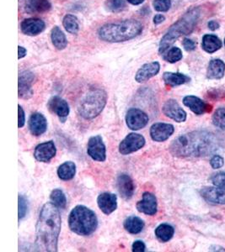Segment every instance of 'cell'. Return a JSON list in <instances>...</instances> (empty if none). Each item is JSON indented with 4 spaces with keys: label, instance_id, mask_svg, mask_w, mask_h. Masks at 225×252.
Masks as SVG:
<instances>
[{
    "label": "cell",
    "instance_id": "cell-3",
    "mask_svg": "<svg viewBox=\"0 0 225 252\" xmlns=\"http://www.w3.org/2000/svg\"><path fill=\"white\" fill-rule=\"evenodd\" d=\"M143 29V25L138 20H127L101 26L98 30V36L106 42L118 43L137 37Z\"/></svg>",
    "mask_w": 225,
    "mask_h": 252
},
{
    "label": "cell",
    "instance_id": "cell-19",
    "mask_svg": "<svg viewBox=\"0 0 225 252\" xmlns=\"http://www.w3.org/2000/svg\"><path fill=\"white\" fill-rule=\"evenodd\" d=\"M157 198L151 192H145L143 199L137 204L138 211L147 215H154L157 213Z\"/></svg>",
    "mask_w": 225,
    "mask_h": 252
},
{
    "label": "cell",
    "instance_id": "cell-23",
    "mask_svg": "<svg viewBox=\"0 0 225 252\" xmlns=\"http://www.w3.org/2000/svg\"><path fill=\"white\" fill-rule=\"evenodd\" d=\"M51 9L52 4L48 0H26V10L30 14H42Z\"/></svg>",
    "mask_w": 225,
    "mask_h": 252
},
{
    "label": "cell",
    "instance_id": "cell-32",
    "mask_svg": "<svg viewBox=\"0 0 225 252\" xmlns=\"http://www.w3.org/2000/svg\"><path fill=\"white\" fill-rule=\"evenodd\" d=\"M162 55H163V59L170 63H177V62L182 60V58H183L182 50L178 48V47H176V46H172V47L168 49L167 51L164 52Z\"/></svg>",
    "mask_w": 225,
    "mask_h": 252
},
{
    "label": "cell",
    "instance_id": "cell-5",
    "mask_svg": "<svg viewBox=\"0 0 225 252\" xmlns=\"http://www.w3.org/2000/svg\"><path fill=\"white\" fill-rule=\"evenodd\" d=\"M69 225L75 234L88 236L92 235L97 229L98 220L91 209L83 205H78L70 212Z\"/></svg>",
    "mask_w": 225,
    "mask_h": 252
},
{
    "label": "cell",
    "instance_id": "cell-8",
    "mask_svg": "<svg viewBox=\"0 0 225 252\" xmlns=\"http://www.w3.org/2000/svg\"><path fill=\"white\" fill-rule=\"evenodd\" d=\"M149 116L141 109H130L126 115V123L129 129L132 130H139L145 128L149 123Z\"/></svg>",
    "mask_w": 225,
    "mask_h": 252
},
{
    "label": "cell",
    "instance_id": "cell-17",
    "mask_svg": "<svg viewBox=\"0 0 225 252\" xmlns=\"http://www.w3.org/2000/svg\"><path fill=\"white\" fill-rule=\"evenodd\" d=\"M47 107L53 114L58 115L63 122H64L66 118L70 115L69 104L66 101L58 96L51 97V99L47 103Z\"/></svg>",
    "mask_w": 225,
    "mask_h": 252
},
{
    "label": "cell",
    "instance_id": "cell-37",
    "mask_svg": "<svg viewBox=\"0 0 225 252\" xmlns=\"http://www.w3.org/2000/svg\"><path fill=\"white\" fill-rule=\"evenodd\" d=\"M28 210V203L25 196L19 195V220H22Z\"/></svg>",
    "mask_w": 225,
    "mask_h": 252
},
{
    "label": "cell",
    "instance_id": "cell-46",
    "mask_svg": "<svg viewBox=\"0 0 225 252\" xmlns=\"http://www.w3.org/2000/svg\"><path fill=\"white\" fill-rule=\"evenodd\" d=\"M127 1L133 5H139L145 2V0H127Z\"/></svg>",
    "mask_w": 225,
    "mask_h": 252
},
{
    "label": "cell",
    "instance_id": "cell-45",
    "mask_svg": "<svg viewBox=\"0 0 225 252\" xmlns=\"http://www.w3.org/2000/svg\"><path fill=\"white\" fill-rule=\"evenodd\" d=\"M18 50H19V57L18 58L19 59H21V58H25L26 56V53H27V51H26V49L23 46H18Z\"/></svg>",
    "mask_w": 225,
    "mask_h": 252
},
{
    "label": "cell",
    "instance_id": "cell-13",
    "mask_svg": "<svg viewBox=\"0 0 225 252\" xmlns=\"http://www.w3.org/2000/svg\"><path fill=\"white\" fill-rule=\"evenodd\" d=\"M55 144L52 141L40 144L36 147L34 157L40 162H49L56 156Z\"/></svg>",
    "mask_w": 225,
    "mask_h": 252
},
{
    "label": "cell",
    "instance_id": "cell-12",
    "mask_svg": "<svg viewBox=\"0 0 225 252\" xmlns=\"http://www.w3.org/2000/svg\"><path fill=\"white\" fill-rule=\"evenodd\" d=\"M34 74L30 71H25L19 76V97L29 99L33 95L32 83L34 82Z\"/></svg>",
    "mask_w": 225,
    "mask_h": 252
},
{
    "label": "cell",
    "instance_id": "cell-15",
    "mask_svg": "<svg viewBox=\"0 0 225 252\" xmlns=\"http://www.w3.org/2000/svg\"><path fill=\"white\" fill-rule=\"evenodd\" d=\"M46 28L43 20L37 18H30L24 20L20 24V29L24 34L30 36H36L40 34Z\"/></svg>",
    "mask_w": 225,
    "mask_h": 252
},
{
    "label": "cell",
    "instance_id": "cell-30",
    "mask_svg": "<svg viewBox=\"0 0 225 252\" xmlns=\"http://www.w3.org/2000/svg\"><path fill=\"white\" fill-rule=\"evenodd\" d=\"M175 229L169 223H161L155 229L157 239L161 242H167L173 237Z\"/></svg>",
    "mask_w": 225,
    "mask_h": 252
},
{
    "label": "cell",
    "instance_id": "cell-33",
    "mask_svg": "<svg viewBox=\"0 0 225 252\" xmlns=\"http://www.w3.org/2000/svg\"><path fill=\"white\" fill-rule=\"evenodd\" d=\"M50 199L52 201V204H55L56 206L59 209H65L67 205L66 196L61 189H54L50 195Z\"/></svg>",
    "mask_w": 225,
    "mask_h": 252
},
{
    "label": "cell",
    "instance_id": "cell-22",
    "mask_svg": "<svg viewBox=\"0 0 225 252\" xmlns=\"http://www.w3.org/2000/svg\"><path fill=\"white\" fill-rule=\"evenodd\" d=\"M183 103L185 106L188 107L191 111L193 112L194 114L197 115H203L205 112L208 111V108H210L201 98L192 95L186 96L183 98Z\"/></svg>",
    "mask_w": 225,
    "mask_h": 252
},
{
    "label": "cell",
    "instance_id": "cell-39",
    "mask_svg": "<svg viewBox=\"0 0 225 252\" xmlns=\"http://www.w3.org/2000/svg\"><path fill=\"white\" fill-rule=\"evenodd\" d=\"M225 164V160L222 157L219 155H215L210 160V165L214 169H219L221 168Z\"/></svg>",
    "mask_w": 225,
    "mask_h": 252
},
{
    "label": "cell",
    "instance_id": "cell-11",
    "mask_svg": "<svg viewBox=\"0 0 225 252\" xmlns=\"http://www.w3.org/2000/svg\"><path fill=\"white\" fill-rule=\"evenodd\" d=\"M175 128L172 125L166 123H155L150 128V136L157 142H163L173 135Z\"/></svg>",
    "mask_w": 225,
    "mask_h": 252
},
{
    "label": "cell",
    "instance_id": "cell-4",
    "mask_svg": "<svg viewBox=\"0 0 225 252\" xmlns=\"http://www.w3.org/2000/svg\"><path fill=\"white\" fill-rule=\"evenodd\" d=\"M201 10L198 7H195L189 9L179 20H177L160 40L159 46V54L162 55L166 52L181 36L190 34L193 32L194 28L196 27L199 20Z\"/></svg>",
    "mask_w": 225,
    "mask_h": 252
},
{
    "label": "cell",
    "instance_id": "cell-35",
    "mask_svg": "<svg viewBox=\"0 0 225 252\" xmlns=\"http://www.w3.org/2000/svg\"><path fill=\"white\" fill-rule=\"evenodd\" d=\"M213 123L218 128L225 129V108L217 109L213 116Z\"/></svg>",
    "mask_w": 225,
    "mask_h": 252
},
{
    "label": "cell",
    "instance_id": "cell-2",
    "mask_svg": "<svg viewBox=\"0 0 225 252\" xmlns=\"http://www.w3.org/2000/svg\"><path fill=\"white\" fill-rule=\"evenodd\" d=\"M61 215L58 207L52 203L45 204L40 210L37 224L36 247L39 252H58L61 231Z\"/></svg>",
    "mask_w": 225,
    "mask_h": 252
},
{
    "label": "cell",
    "instance_id": "cell-31",
    "mask_svg": "<svg viewBox=\"0 0 225 252\" xmlns=\"http://www.w3.org/2000/svg\"><path fill=\"white\" fill-rule=\"evenodd\" d=\"M63 26L66 32L70 34H75L79 31V25H78V19L73 15H66L63 20Z\"/></svg>",
    "mask_w": 225,
    "mask_h": 252
},
{
    "label": "cell",
    "instance_id": "cell-25",
    "mask_svg": "<svg viewBox=\"0 0 225 252\" xmlns=\"http://www.w3.org/2000/svg\"><path fill=\"white\" fill-rule=\"evenodd\" d=\"M163 79L165 81V84L168 86L176 87L185 84L190 82V78L185 74L179 73V72H165L163 75Z\"/></svg>",
    "mask_w": 225,
    "mask_h": 252
},
{
    "label": "cell",
    "instance_id": "cell-42",
    "mask_svg": "<svg viewBox=\"0 0 225 252\" xmlns=\"http://www.w3.org/2000/svg\"><path fill=\"white\" fill-rule=\"evenodd\" d=\"M18 110H19V128H22L26 123V117H25V112H24L22 107L19 105L18 106Z\"/></svg>",
    "mask_w": 225,
    "mask_h": 252
},
{
    "label": "cell",
    "instance_id": "cell-10",
    "mask_svg": "<svg viewBox=\"0 0 225 252\" xmlns=\"http://www.w3.org/2000/svg\"><path fill=\"white\" fill-rule=\"evenodd\" d=\"M162 110L165 116L178 123L184 122L187 120V113L175 99L166 101L162 108Z\"/></svg>",
    "mask_w": 225,
    "mask_h": 252
},
{
    "label": "cell",
    "instance_id": "cell-34",
    "mask_svg": "<svg viewBox=\"0 0 225 252\" xmlns=\"http://www.w3.org/2000/svg\"><path fill=\"white\" fill-rule=\"evenodd\" d=\"M105 7L109 12L119 13L126 9L127 4L125 0H107L105 3Z\"/></svg>",
    "mask_w": 225,
    "mask_h": 252
},
{
    "label": "cell",
    "instance_id": "cell-36",
    "mask_svg": "<svg viewBox=\"0 0 225 252\" xmlns=\"http://www.w3.org/2000/svg\"><path fill=\"white\" fill-rule=\"evenodd\" d=\"M153 6L156 11L167 12L171 7V1L170 0H154Z\"/></svg>",
    "mask_w": 225,
    "mask_h": 252
},
{
    "label": "cell",
    "instance_id": "cell-40",
    "mask_svg": "<svg viewBox=\"0 0 225 252\" xmlns=\"http://www.w3.org/2000/svg\"><path fill=\"white\" fill-rule=\"evenodd\" d=\"M183 46H184L186 51H188V52H192V51H194V50L196 49V44L193 40H190V39H188V38H185L184 40H183Z\"/></svg>",
    "mask_w": 225,
    "mask_h": 252
},
{
    "label": "cell",
    "instance_id": "cell-16",
    "mask_svg": "<svg viewBox=\"0 0 225 252\" xmlns=\"http://www.w3.org/2000/svg\"><path fill=\"white\" fill-rule=\"evenodd\" d=\"M116 188L121 198H124L126 200L130 199L135 191V186L133 184V179L130 178V176L125 173L119 175L116 181Z\"/></svg>",
    "mask_w": 225,
    "mask_h": 252
},
{
    "label": "cell",
    "instance_id": "cell-7",
    "mask_svg": "<svg viewBox=\"0 0 225 252\" xmlns=\"http://www.w3.org/2000/svg\"><path fill=\"white\" fill-rule=\"evenodd\" d=\"M145 145V139L143 135L137 133H130L120 143L119 152L121 155H129L143 148Z\"/></svg>",
    "mask_w": 225,
    "mask_h": 252
},
{
    "label": "cell",
    "instance_id": "cell-18",
    "mask_svg": "<svg viewBox=\"0 0 225 252\" xmlns=\"http://www.w3.org/2000/svg\"><path fill=\"white\" fill-rule=\"evenodd\" d=\"M99 208L105 215H109L117 209V197L114 193L103 192L97 198Z\"/></svg>",
    "mask_w": 225,
    "mask_h": 252
},
{
    "label": "cell",
    "instance_id": "cell-44",
    "mask_svg": "<svg viewBox=\"0 0 225 252\" xmlns=\"http://www.w3.org/2000/svg\"><path fill=\"white\" fill-rule=\"evenodd\" d=\"M165 20V17L163 15H156L154 17H153V23L155 24V25H159V24H161L162 22H164Z\"/></svg>",
    "mask_w": 225,
    "mask_h": 252
},
{
    "label": "cell",
    "instance_id": "cell-26",
    "mask_svg": "<svg viewBox=\"0 0 225 252\" xmlns=\"http://www.w3.org/2000/svg\"><path fill=\"white\" fill-rule=\"evenodd\" d=\"M202 49L208 53H214L222 47V41L214 34H205L202 37Z\"/></svg>",
    "mask_w": 225,
    "mask_h": 252
},
{
    "label": "cell",
    "instance_id": "cell-41",
    "mask_svg": "<svg viewBox=\"0 0 225 252\" xmlns=\"http://www.w3.org/2000/svg\"><path fill=\"white\" fill-rule=\"evenodd\" d=\"M145 244L142 241H136L132 247L133 252H145Z\"/></svg>",
    "mask_w": 225,
    "mask_h": 252
},
{
    "label": "cell",
    "instance_id": "cell-43",
    "mask_svg": "<svg viewBox=\"0 0 225 252\" xmlns=\"http://www.w3.org/2000/svg\"><path fill=\"white\" fill-rule=\"evenodd\" d=\"M208 29L211 31H216L220 28V24L217 22L216 20H211L208 24Z\"/></svg>",
    "mask_w": 225,
    "mask_h": 252
},
{
    "label": "cell",
    "instance_id": "cell-20",
    "mask_svg": "<svg viewBox=\"0 0 225 252\" xmlns=\"http://www.w3.org/2000/svg\"><path fill=\"white\" fill-rule=\"evenodd\" d=\"M160 70V65L158 62L146 63L139 69L135 75V80L138 83H145L151 78L158 74Z\"/></svg>",
    "mask_w": 225,
    "mask_h": 252
},
{
    "label": "cell",
    "instance_id": "cell-38",
    "mask_svg": "<svg viewBox=\"0 0 225 252\" xmlns=\"http://www.w3.org/2000/svg\"><path fill=\"white\" fill-rule=\"evenodd\" d=\"M211 180L214 186L225 188V172H219L214 174Z\"/></svg>",
    "mask_w": 225,
    "mask_h": 252
},
{
    "label": "cell",
    "instance_id": "cell-1",
    "mask_svg": "<svg viewBox=\"0 0 225 252\" xmlns=\"http://www.w3.org/2000/svg\"><path fill=\"white\" fill-rule=\"evenodd\" d=\"M220 144L221 141L213 133L196 130L176 138L170 145V151L177 158H201L216 152Z\"/></svg>",
    "mask_w": 225,
    "mask_h": 252
},
{
    "label": "cell",
    "instance_id": "cell-9",
    "mask_svg": "<svg viewBox=\"0 0 225 252\" xmlns=\"http://www.w3.org/2000/svg\"><path fill=\"white\" fill-rule=\"evenodd\" d=\"M87 153L96 161H105L107 159V150L101 135H95L90 138L88 142Z\"/></svg>",
    "mask_w": 225,
    "mask_h": 252
},
{
    "label": "cell",
    "instance_id": "cell-21",
    "mask_svg": "<svg viewBox=\"0 0 225 252\" xmlns=\"http://www.w3.org/2000/svg\"><path fill=\"white\" fill-rule=\"evenodd\" d=\"M29 129L32 135L40 136L44 134L47 129L46 118L40 113H34L29 119Z\"/></svg>",
    "mask_w": 225,
    "mask_h": 252
},
{
    "label": "cell",
    "instance_id": "cell-28",
    "mask_svg": "<svg viewBox=\"0 0 225 252\" xmlns=\"http://www.w3.org/2000/svg\"><path fill=\"white\" fill-rule=\"evenodd\" d=\"M51 40L54 47L58 50H64L68 45V40L64 32L58 26H54L51 32Z\"/></svg>",
    "mask_w": 225,
    "mask_h": 252
},
{
    "label": "cell",
    "instance_id": "cell-29",
    "mask_svg": "<svg viewBox=\"0 0 225 252\" xmlns=\"http://www.w3.org/2000/svg\"><path fill=\"white\" fill-rule=\"evenodd\" d=\"M75 173L76 165L73 161H66L58 167V176L61 180H71L75 178Z\"/></svg>",
    "mask_w": 225,
    "mask_h": 252
},
{
    "label": "cell",
    "instance_id": "cell-47",
    "mask_svg": "<svg viewBox=\"0 0 225 252\" xmlns=\"http://www.w3.org/2000/svg\"></svg>",
    "mask_w": 225,
    "mask_h": 252
},
{
    "label": "cell",
    "instance_id": "cell-24",
    "mask_svg": "<svg viewBox=\"0 0 225 252\" xmlns=\"http://www.w3.org/2000/svg\"><path fill=\"white\" fill-rule=\"evenodd\" d=\"M225 64L220 59L211 60L208 64L207 77L209 79H221L225 76Z\"/></svg>",
    "mask_w": 225,
    "mask_h": 252
},
{
    "label": "cell",
    "instance_id": "cell-27",
    "mask_svg": "<svg viewBox=\"0 0 225 252\" xmlns=\"http://www.w3.org/2000/svg\"><path fill=\"white\" fill-rule=\"evenodd\" d=\"M124 228L130 234H139L145 228V222L137 216H130L124 221Z\"/></svg>",
    "mask_w": 225,
    "mask_h": 252
},
{
    "label": "cell",
    "instance_id": "cell-14",
    "mask_svg": "<svg viewBox=\"0 0 225 252\" xmlns=\"http://www.w3.org/2000/svg\"><path fill=\"white\" fill-rule=\"evenodd\" d=\"M200 194L212 204H225V188L223 187H207L200 191Z\"/></svg>",
    "mask_w": 225,
    "mask_h": 252
},
{
    "label": "cell",
    "instance_id": "cell-6",
    "mask_svg": "<svg viewBox=\"0 0 225 252\" xmlns=\"http://www.w3.org/2000/svg\"><path fill=\"white\" fill-rule=\"evenodd\" d=\"M107 94L101 89H90L81 99L78 110L81 117L92 120L97 117L107 104Z\"/></svg>",
    "mask_w": 225,
    "mask_h": 252
}]
</instances>
